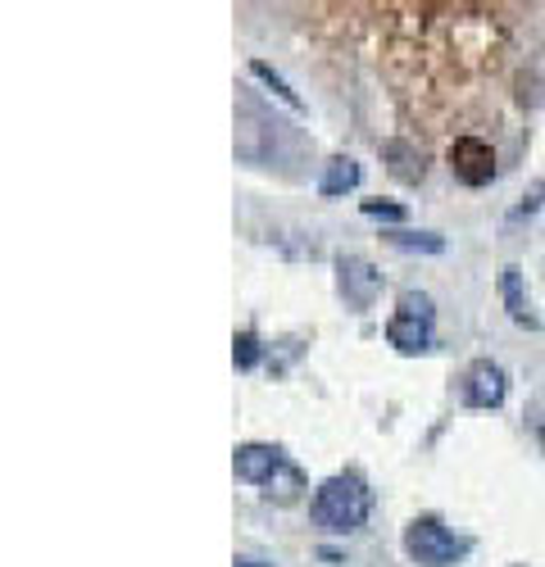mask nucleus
<instances>
[{"instance_id":"7","label":"nucleus","mask_w":545,"mask_h":567,"mask_svg":"<svg viewBox=\"0 0 545 567\" xmlns=\"http://www.w3.org/2000/svg\"><path fill=\"white\" fill-rule=\"evenodd\" d=\"M282 463H287V454H282L278 445H264V441H246V445H237V454H233L237 482H246V486H268L272 477H278Z\"/></svg>"},{"instance_id":"17","label":"nucleus","mask_w":545,"mask_h":567,"mask_svg":"<svg viewBox=\"0 0 545 567\" xmlns=\"http://www.w3.org/2000/svg\"><path fill=\"white\" fill-rule=\"evenodd\" d=\"M233 567H272V558H264V554H241Z\"/></svg>"},{"instance_id":"8","label":"nucleus","mask_w":545,"mask_h":567,"mask_svg":"<svg viewBox=\"0 0 545 567\" xmlns=\"http://www.w3.org/2000/svg\"><path fill=\"white\" fill-rule=\"evenodd\" d=\"M382 159H387V168H391L400 182H423V173H428L423 151H414L409 141H387V146H382Z\"/></svg>"},{"instance_id":"10","label":"nucleus","mask_w":545,"mask_h":567,"mask_svg":"<svg viewBox=\"0 0 545 567\" xmlns=\"http://www.w3.org/2000/svg\"><path fill=\"white\" fill-rule=\"evenodd\" d=\"M354 186H359V164H354V159H346V155L328 159V168H323V182H318V192H323V196L332 200V196H346V192H354Z\"/></svg>"},{"instance_id":"9","label":"nucleus","mask_w":545,"mask_h":567,"mask_svg":"<svg viewBox=\"0 0 545 567\" xmlns=\"http://www.w3.org/2000/svg\"><path fill=\"white\" fill-rule=\"evenodd\" d=\"M500 296H505V305H510V318L518 322V327H536V313H532V305H527V296H523V268H505L500 272Z\"/></svg>"},{"instance_id":"12","label":"nucleus","mask_w":545,"mask_h":567,"mask_svg":"<svg viewBox=\"0 0 545 567\" xmlns=\"http://www.w3.org/2000/svg\"><path fill=\"white\" fill-rule=\"evenodd\" d=\"M387 241L400 246V250H428V255L445 250V241H441V236H432V231H387Z\"/></svg>"},{"instance_id":"15","label":"nucleus","mask_w":545,"mask_h":567,"mask_svg":"<svg viewBox=\"0 0 545 567\" xmlns=\"http://www.w3.org/2000/svg\"><path fill=\"white\" fill-rule=\"evenodd\" d=\"M527 427H532V436H536V445L545 450V395L527 404Z\"/></svg>"},{"instance_id":"1","label":"nucleus","mask_w":545,"mask_h":567,"mask_svg":"<svg viewBox=\"0 0 545 567\" xmlns=\"http://www.w3.org/2000/svg\"><path fill=\"white\" fill-rule=\"evenodd\" d=\"M369 513H373V491L363 486L354 472H337V477H328L309 499V517L332 536L359 532L363 523H369Z\"/></svg>"},{"instance_id":"5","label":"nucleus","mask_w":545,"mask_h":567,"mask_svg":"<svg viewBox=\"0 0 545 567\" xmlns=\"http://www.w3.org/2000/svg\"><path fill=\"white\" fill-rule=\"evenodd\" d=\"M505 395H510L505 368L491 363V359L469 363V372H464V404L469 409H500V404H505Z\"/></svg>"},{"instance_id":"13","label":"nucleus","mask_w":545,"mask_h":567,"mask_svg":"<svg viewBox=\"0 0 545 567\" xmlns=\"http://www.w3.org/2000/svg\"><path fill=\"white\" fill-rule=\"evenodd\" d=\"M250 73H255V78H259V82H264V86H268V91H272V96H278V101H287V105H291L296 114L305 110V105H300V96H296V91H291V86H287V82H282L278 73H272V69H268L264 60H255V64H250Z\"/></svg>"},{"instance_id":"16","label":"nucleus","mask_w":545,"mask_h":567,"mask_svg":"<svg viewBox=\"0 0 545 567\" xmlns=\"http://www.w3.org/2000/svg\"><path fill=\"white\" fill-rule=\"evenodd\" d=\"M363 214H369V218H391V223H400V218H404V209H400V205H382V200H363Z\"/></svg>"},{"instance_id":"4","label":"nucleus","mask_w":545,"mask_h":567,"mask_svg":"<svg viewBox=\"0 0 545 567\" xmlns=\"http://www.w3.org/2000/svg\"><path fill=\"white\" fill-rule=\"evenodd\" d=\"M337 291L354 313H369L382 296V272L363 255H337Z\"/></svg>"},{"instance_id":"6","label":"nucleus","mask_w":545,"mask_h":567,"mask_svg":"<svg viewBox=\"0 0 545 567\" xmlns=\"http://www.w3.org/2000/svg\"><path fill=\"white\" fill-rule=\"evenodd\" d=\"M450 173L460 177L464 186H486L495 177V151L477 136H460L450 146Z\"/></svg>"},{"instance_id":"14","label":"nucleus","mask_w":545,"mask_h":567,"mask_svg":"<svg viewBox=\"0 0 545 567\" xmlns=\"http://www.w3.org/2000/svg\"><path fill=\"white\" fill-rule=\"evenodd\" d=\"M259 354H264V346H259V337H255V332H241V337L233 341V359H237V368H241V372H250V368L259 363Z\"/></svg>"},{"instance_id":"11","label":"nucleus","mask_w":545,"mask_h":567,"mask_svg":"<svg viewBox=\"0 0 545 567\" xmlns=\"http://www.w3.org/2000/svg\"><path fill=\"white\" fill-rule=\"evenodd\" d=\"M300 491H305V477H300V467H296L291 458L278 467V477H272V482L264 486V495H268V499H278V504H296V499H300Z\"/></svg>"},{"instance_id":"3","label":"nucleus","mask_w":545,"mask_h":567,"mask_svg":"<svg viewBox=\"0 0 545 567\" xmlns=\"http://www.w3.org/2000/svg\"><path fill=\"white\" fill-rule=\"evenodd\" d=\"M432 296L428 291H404L400 296V309L395 318L387 322V341L400 350V354H423L432 350Z\"/></svg>"},{"instance_id":"2","label":"nucleus","mask_w":545,"mask_h":567,"mask_svg":"<svg viewBox=\"0 0 545 567\" xmlns=\"http://www.w3.org/2000/svg\"><path fill=\"white\" fill-rule=\"evenodd\" d=\"M404 554L419 567H454L469 554V540L454 536L436 517H414V523L404 527Z\"/></svg>"}]
</instances>
